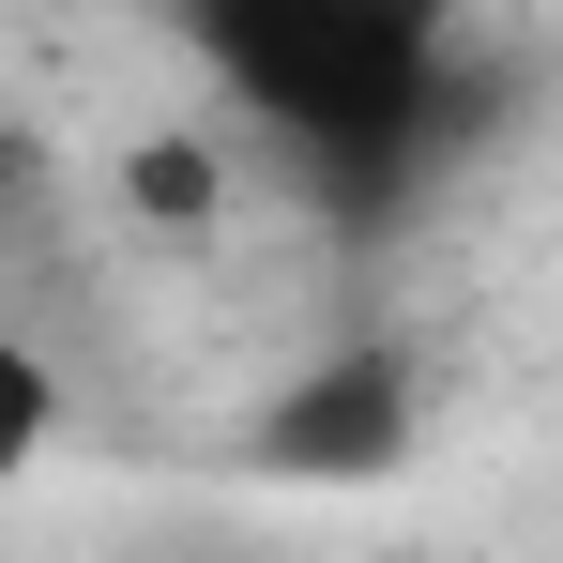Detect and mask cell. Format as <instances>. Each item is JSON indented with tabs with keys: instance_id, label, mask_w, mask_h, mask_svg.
<instances>
[{
	"instance_id": "1",
	"label": "cell",
	"mask_w": 563,
	"mask_h": 563,
	"mask_svg": "<svg viewBox=\"0 0 563 563\" xmlns=\"http://www.w3.org/2000/svg\"><path fill=\"white\" fill-rule=\"evenodd\" d=\"M442 15L457 0H198L229 92L260 107L275 137H320V153H366V137H396L427 107Z\"/></svg>"
},
{
	"instance_id": "2",
	"label": "cell",
	"mask_w": 563,
	"mask_h": 563,
	"mask_svg": "<svg viewBox=\"0 0 563 563\" xmlns=\"http://www.w3.org/2000/svg\"><path fill=\"white\" fill-rule=\"evenodd\" d=\"M396 427H411V396L335 351V366L275 411V472H380V457H396Z\"/></svg>"
},
{
	"instance_id": "3",
	"label": "cell",
	"mask_w": 563,
	"mask_h": 563,
	"mask_svg": "<svg viewBox=\"0 0 563 563\" xmlns=\"http://www.w3.org/2000/svg\"><path fill=\"white\" fill-rule=\"evenodd\" d=\"M46 442H62V366H46V351H31V335L0 320V487L46 457Z\"/></svg>"
}]
</instances>
